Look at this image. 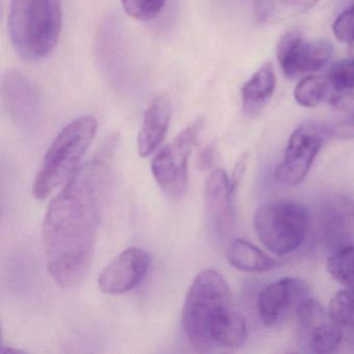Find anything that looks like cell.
Listing matches in <instances>:
<instances>
[{
	"mask_svg": "<svg viewBox=\"0 0 354 354\" xmlns=\"http://www.w3.org/2000/svg\"><path fill=\"white\" fill-rule=\"evenodd\" d=\"M173 115V105L169 97L160 95L153 99L145 111L138 136L140 156L148 157L159 148L169 130Z\"/></svg>",
	"mask_w": 354,
	"mask_h": 354,
	"instance_id": "5bb4252c",
	"label": "cell"
},
{
	"mask_svg": "<svg viewBox=\"0 0 354 354\" xmlns=\"http://www.w3.org/2000/svg\"><path fill=\"white\" fill-rule=\"evenodd\" d=\"M215 157V147L213 145L207 147L200 157V165L202 169H208L212 165L213 159Z\"/></svg>",
	"mask_w": 354,
	"mask_h": 354,
	"instance_id": "484cf974",
	"label": "cell"
},
{
	"mask_svg": "<svg viewBox=\"0 0 354 354\" xmlns=\"http://www.w3.org/2000/svg\"><path fill=\"white\" fill-rule=\"evenodd\" d=\"M329 317L341 327L354 328V293L351 290H339L328 304Z\"/></svg>",
	"mask_w": 354,
	"mask_h": 354,
	"instance_id": "7402d4cb",
	"label": "cell"
},
{
	"mask_svg": "<svg viewBox=\"0 0 354 354\" xmlns=\"http://www.w3.org/2000/svg\"><path fill=\"white\" fill-rule=\"evenodd\" d=\"M295 315L300 347L318 354L329 353L339 347L343 339V327L331 320L320 302L310 297Z\"/></svg>",
	"mask_w": 354,
	"mask_h": 354,
	"instance_id": "9c48e42d",
	"label": "cell"
},
{
	"mask_svg": "<svg viewBox=\"0 0 354 354\" xmlns=\"http://www.w3.org/2000/svg\"><path fill=\"white\" fill-rule=\"evenodd\" d=\"M248 339V327L243 317L233 306L223 310L211 323L210 339L212 347L236 350Z\"/></svg>",
	"mask_w": 354,
	"mask_h": 354,
	"instance_id": "2e32d148",
	"label": "cell"
},
{
	"mask_svg": "<svg viewBox=\"0 0 354 354\" xmlns=\"http://www.w3.org/2000/svg\"><path fill=\"white\" fill-rule=\"evenodd\" d=\"M122 6L130 17L140 21L155 19L165 8V0H121Z\"/></svg>",
	"mask_w": 354,
	"mask_h": 354,
	"instance_id": "cb8c5ba5",
	"label": "cell"
},
{
	"mask_svg": "<svg viewBox=\"0 0 354 354\" xmlns=\"http://www.w3.org/2000/svg\"><path fill=\"white\" fill-rule=\"evenodd\" d=\"M204 125V118H198L153 157V176L165 194L171 198H179L187 190L188 161Z\"/></svg>",
	"mask_w": 354,
	"mask_h": 354,
	"instance_id": "8992f818",
	"label": "cell"
},
{
	"mask_svg": "<svg viewBox=\"0 0 354 354\" xmlns=\"http://www.w3.org/2000/svg\"><path fill=\"white\" fill-rule=\"evenodd\" d=\"M329 136L330 127L324 124L308 123L296 128L290 136L283 160L275 169L277 181L287 186L301 183Z\"/></svg>",
	"mask_w": 354,
	"mask_h": 354,
	"instance_id": "52a82bcc",
	"label": "cell"
},
{
	"mask_svg": "<svg viewBox=\"0 0 354 354\" xmlns=\"http://www.w3.org/2000/svg\"><path fill=\"white\" fill-rule=\"evenodd\" d=\"M230 264L246 272H267L277 266V261L258 246L243 239H234L227 250Z\"/></svg>",
	"mask_w": 354,
	"mask_h": 354,
	"instance_id": "e0dca14e",
	"label": "cell"
},
{
	"mask_svg": "<svg viewBox=\"0 0 354 354\" xmlns=\"http://www.w3.org/2000/svg\"><path fill=\"white\" fill-rule=\"evenodd\" d=\"M327 78L333 92H354V59H341L333 64Z\"/></svg>",
	"mask_w": 354,
	"mask_h": 354,
	"instance_id": "603a6c76",
	"label": "cell"
},
{
	"mask_svg": "<svg viewBox=\"0 0 354 354\" xmlns=\"http://www.w3.org/2000/svg\"><path fill=\"white\" fill-rule=\"evenodd\" d=\"M232 304L231 290L221 273L206 269L196 275L184 301L182 323L188 341L198 351L213 349L211 323Z\"/></svg>",
	"mask_w": 354,
	"mask_h": 354,
	"instance_id": "277c9868",
	"label": "cell"
},
{
	"mask_svg": "<svg viewBox=\"0 0 354 354\" xmlns=\"http://www.w3.org/2000/svg\"><path fill=\"white\" fill-rule=\"evenodd\" d=\"M254 227L261 243L273 254H291L301 246L310 227L306 209L289 200L265 203L257 209Z\"/></svg>",
	"mask_w": 354,
	"mask_h": 354,
	"instance_id": "5b68a950",
	"label": "cell"
},
{
	"mask_svg": "<svg viewBox=\"0 0 354 354\" xmlns=\"http://www.w3.org/2000/svg\"><path fill=\"white\" fill-rule=\"evenodd\" d=\"M61 0H11L9 30L16 51L28 61L48 57L62 30Z\"/></svg>",
	"mask_w": 354,
	"mask_h": 354,
	"instance_id": "7a4b0ae2",
	"label": "cell"
},
{
	"mask_svg": "<svg viewBox=\"0 0 354 354\" xmlns=\"http://www.w3.org/2000/svg\"><path fill=\"white\" fill-rule=\"evenodd\" d=\"M117 146V136L109 138L92 160L78 167L47 208L42 225L47 269L62 288L77 287L92 264Z\"/></svg>",
	"mask_w": 354,
	"mask_h": 354,
	"instance_id": "6da1fadb",
	"label": "cell"
},
{
	"mask_svg": "<svg viewBox=\"0 0 354 354\" xmlns=\"http://www.w3.org/2000/svg\"><path fill=\"white\" fill-rule=\"evenodd\" d=\"M323 235L331 252L354 244V202L349 196H335L325 209Z\"/></svg>",
	"mask_w": 354,
	"mask_h": 354,
	"instance_id": "4fadbf2b",
	"label": "cell"
},
{
	"mask_svg": "<svg viewBox=\"0 0 354 354\" xmlns=\"http://www.w3.org/2000/svg\"><path fill=\"white\" fill-rule=\"evenodd\" d=\"M329 86L328 78L324 76H306L296 86L294 99L300 106L313 109L324 100Z\"/></svg>",
	"mask_w": 354,
	"mask_h": 354,
	"instance_id": "44dd1931",
	"label": "cell"
},
{
	"mask_svg": "<svg viewBox=\"0 0 354 354\" xmlns=\"http://www.w3.org/2000/svg\"><path fill=\"white\" fill-rule=\"evenodd\" d=\"M333 34L339 42L348 43L354 32V7L345 10L335 19L333 26Z\"/></svg>",
	"mask_w": 354,
	"mask_h": 354,
	"instance_id": "d4e9b609",
	"label": "cell"
},
{
	"mask_svg": "<svg viewBox=\"0 0 354 354\" xmlns=\"http://www.w3.org/2000/svg\"><path fill=\"white\" fill-rule=\"evenodd\" d=\"M3 97L7 109L16 119L24 121L36 115L38 109L36 91L19 72H8L3 77Z\"/></svg>",
	"mask_w": 354,
	"mask_h": 354,
	"instance_id": "9a60e30c",
	"label": "cell"
},
{
	"mask_svg": "<svg viewBox=\"0 0 354 354\" xmlns=\"http://www.w3.org/2000/svg\"><path fill=\"white\" fill-rule=\"evenodd\" d=\"M233 185L223 169H215L205 185V206L209 225L215 235L223 237L233 229Z\"/></svg>",
	"mask_w": 354,
	"mask_h": 354,
	"instance_id": "7c38bea8",
	"label": "cell"
},
{
	"mask_svg": "<svg viewBox=\"0 0 354 354\" xmlns=\"http://www.w3.org/2000/svg\"><path fill=\"white\" fill-rule=\"evenodd\" d=\"M326 268L337 283L354 293V244L331 252Z\"/></svg>",
	"mask_w": 354,
	"mask_h": 354,
	"instance_id": "ffe728a7",
	"label": "cell"
},
{
	"mask_svg": "<svg viewBox=\"0 0 354 354\" xmlns=\"http://www.w3.org/2000/svg\"><path fill=\"white\" fill-rule=\"evenodd\" d=\"M348 46H349V53L351 55L352 59H354V32L352 35L351 39H350L349 42L347 43Z\"/></svg>",
	"mask_w": 354,
	"mask_h": 354,
	"instance_id": "4316f807",
	"label": "cell"
},
{
	"mask_svg": "<svg viewBox=\"0 0 354 354\" xmlns=\"http://www.w3.org/2000/svg\"><path fill=\"white\" fill-rule=\"evenodd\" d=\"M352 6H353V7H354V3H353V5H352Z\"/></svg>",
	"mask_w": 354,
	"mask_h": 354,
	"instance_id": "83f0119b",
	"label": "cell"
},
{
	"mask_svg": "<svg viewBox=\"0 0 354 354\" xmlns=\"http://www.w3.org/2000/svg\"><path fill=\"white\" fill-rule=\"evenodd\" d=\"M277 77L270 63L264 64L242 86L241 97L246 113H254L272 96Z\"/></svg>",
	"mask_w": 354,
	"mask_h": 354,
	"instance_id": "d6986e66",
	"label": "cell"
},
{
	"mask_svg": "<svg viewBox=\"0 0 354 354\" xmlns=\"http://www.w3.org/2000/svg\"><path fill=\"white\" fill-rule=\"evenodd\" d=\"M97 129L98 121L94 117L82 115L61 130L47 150L35 178V198L45 200L71 179L92 144Z\"/></svg>",
	"mask_w": 354,
	"mask_h": 354,
	"instance_id": "3957f363",
	"label": "cell"
},
{
	"mask_svg": "<svg viewBox=\"0 0 354 354\" xmlns=\"http://www.w3.org/2000/svg\"><path fill=\"white\" fill-rule=\"evenodd\" d=\"M319 0H254V17L260 24H275L298 17Z\"/></svg>",
	"mask_w": 354,
	"mask_h": 354,
	"instance_id": "ac0fdd59",
	"label": "cell"
},
{
	"mask_svg": "<svg viewBox=\"0 0 354 354\" xmlns=\"http://www.w3.org/2000/svg\"><path fill=\"white\" fill-rule=\"evenodd\" d=\"M310 298V287L297 277H283L266 286L258 299L259 316L266 327H274L290 313H296Z\"/></svg>",
	"mask_w": 354,
	"mask_h": 354,
	"instance_id": "30bf717a",
	"label": "cell"
},
{
	"mask_svg": "<svg viewBox=\"0 0 354 354\" xmlns=\"http://www.w3.org/2000/svg\"><path fill=\"white\" fill-rule=\"evenodd\" d=\"M333 55V45L325 40H306L298 30H291L281 37L277 57L286 77L314 73L322 69Z\"/></svg>",
	"mask_w": 354,
	"mask_h": 354,
	"instance_id": "ba28073f",
	"label": "cell"
},
{
	"mask_svg": "<svg viewBox=\"0 0 354 354\" xmlns=\"http://www.w3.org/2000/svg\"><path fill=\"white\" fill-rule=\"evenodd\" d=\"M151 254L144 248L123 250L106 265L98 277L101 291L111 295L126 293L138 287L151 266Z\"/></svg>",
	"mask_w": 354,
	"mask_h": 354,
	"instance_id": "8fae6325",
	"label": "cell"
}]
</instances>
